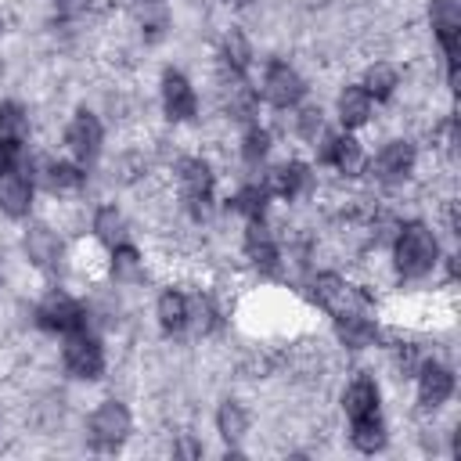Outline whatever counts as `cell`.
Listing matches in <instances>:
<instances>
[{
  "label": "cell",
  "instance_id": "d6a6232c",
  "mask_svg": "<svg viewBox=\"0 0 461 461\" xmlns=\"http://www.w3.org/2000/svg\"><path fill=\"white\" fill-rule=\"evenodd\" d=\"M270 148H274V133L267 126H259V122H249L245 133H241V162L256 169V166H263L270 158Z\"/></svg>",
  "mask_w": 461,
  "mask_h": 461
},
{
  "label": "cell",
  "instance_id": "6da1fadb",
  "mask_svg": "<svg viewBox=\"0 0 461 461\" xmlns=\"http://www.w3.org/2000/svg\"><path fill=\"white\" fill-rule=\"evenodd\" d=\"M393 267L403 281H421L439 267V238L429 223L421 220H400V230L389 241Z\"/></svg>",
  "mask_w": 461,
  "mask_h": 461
},
{
  "label": "cell",
  "instance_id": "ac0fdd59",
  "mask_svg": "<svg viewBox=\"0 0 461 461\" xmlns=\"http://www.w3.org/2000/svg\"><path fill=\"white\" fill-rule=\"evenodd\" d=\"M245 259H249L259 274H277V270H281L285 249H281V241L270 234L267 220L245 223Z\"/></svg>",
  "mask_w": 461,
  "mask_h": 461
},
{
  "label": "cell",
  "instance_id": "603a6c76",
  "mask_svg": "<svg viewBox=\"0 0 461 461\" xmlns=\"http://www.w3.org/2000/svg\"><path fill=\"white\" fill-rule=\"evenodd\" d=\"M155 317H158V328H162L166 335L187 331V292H180V288H162L158 299H155Z\"/></svg>",
  "mask_w": 461,
  "mask_h": 461
},
{
  "label": "cell",
  "instance_id": "4316f807",
  "mask_svg": "<svg viewBox=\"0 0 461 461\" xmlns=\"http://www.w3.org/2000/svg\"><path fill=\"white\" fill-rule=\"evenodd\" d=\"M267 205H270V194H267V187H263L259 180L241 184V187L234 191V198H230V212H238L245 223L267 220Z\"/></svg>",
  "mask_w": 461,
  "mask_h": 461
},
{
  "label": "cell",
  "instance_id": "ffe728a7",
  "mask_svg": "<svg viewBox=\"0 0 461 461\" xmlns=\"http://www.w3.org/2000/svg\"><path fill=\"white\" fill-rule=\"evenodd\" d=\"M335 115H339V126H342V130L357 133V130H364V126L371 122L375 101H371V94H367L360 83H349V86H342V94H339V101H335Z\"/></svg>",
  "mask_w": 461,
  "mask_h": 461
},
{
  "label": "cell",
  "instance_id": "ba28073f",
  "mask_svg": "<svg viewBox=\"0 0 461 461\" xmlns=\"http://www.w3.org/2000/svg\"><path fill=\"white\" fill-rule=\"evenodd\" d=\"M429 25L447 58V79L457 86V50H461V0H429Z\"/></svg>",
  "mask_w": 461,
  "mask_h": 461
},
{
  "label": "cell",
  "instance_id": "f546056e",
  "mask_svg": "<svg viewBox=\"0 0 461 461\" xmlns=\"http://www.w3.org/2000/svg\"><path fill=\"white\" fill-rule=\"evenodd\" d=\"M249 65H252V43L241 29H230L220 43V68H230V72H245L249 76Z\"/></svg>",
  "mask_w": 461,
  "mask_h": 461
},
{
  "label": "cell",
  "instance_id": "8fae6325",
  "mask_svg": "<svg viewBox=\"0 0 461 461\" xmlns=\"http://www.w3.org/2000/svg\"><path fill=\"white\" fill-rule=\"evenodd\" d=\"M414 166H418V148H414L411 140H403V137L385 140V144L375 151V158H367V173H371L378 184H385V187H396V184L411 180Z\"/></svg>",
  "mask_w": 461,
  "mask_h": 461
},
{
  "label": "cell",
  "instance_id": "44dd1931",
  "mask_svg": "<svg viewBox=\"0 0 461 461\" xmlns=\"http://www.w3.org/2000/svg\"><path fill=\"white\" fill-rule=\"evenodd\" d=\"M36 176L50 194H72L86 184V166H79L72 158H47Z\"/></svg>",
  "mask_w": 461,
  "mask_h": 461
},
{
  "label": "cell",
  "instance_id": "2e32d148",
  "mask_svg": "<svg viewBox=\"0 0 461 461\" xmlns=\"http://www.w3.org/2000/svg\"><path fill=\"white\" fill-rule=\"evenodd\" d=\"M22 252H25V259H29L36 270L50 274V270L61 267L65 245H61V238H58V230H54L50 223H29V227L22 230Z\"/></svg>",
  "mask_w": 461,
  "mask_h": 461
},
{
  "label": "cell",
  "instance_id": "f1b7e54d",
  "mask_svg": "<svg viewBox=\"0 0 461 461\" xmlns=\"http://www.w3.org/2000/svg\"><path fill=\"white\" fill-rule=\"evenodd\" d=\"M349 443H353L360 454H378V450H385L389 432H385L382 414H371V418L349 421Z\"/></svg>",
  "mask_w": 461,
  "mask_h": 461
},
{
  "label": "cell",
  "instance_id": "5b68a950",
  "mask_svg": "<svg viewBox=\"0 0 461 461\" xmlns=\"http://www.w3.org/2000/svg\"><path fill=\"white\" fill-rule=\"evenodd\" d=\"M256 90H259V101H267L277 112H292V108H299L306 101V79L299 76L295 65H288L281 58L263 65V76H259Z\"/></svg>",
  "mask_w": 461,
  "mask_h": 461
},
{
  "label": "cell",
  "instance_id": "e575fe53",
  "mask_svg": "<svg viewBox=\"0 0 461 461\" xmlns=\"http://www.w3.org/2000/svg\"><path fill=\"white\" fill-rule=\"evenodd\" d=\"M7 166H32V162L25 158V144H4V140H0V173H4Z\"/></svg>",
  "mask_w": 461,
  "mask_h": 461
},
{
  "label": "cell",
  "instance_id": "5bb4252c",
  "mask_svg": "<svg viewBox=\"0 0 461 461\" xmlns=\"http://www.w3.org/2000/svg\"><path fill=\"white\" fill-rule=\"evenodd\" d=\"M220 101H223V112L234 119V122H259V90L249 83L245 72H230V68H220Z\"/></svg>",
  "mask_w": 461,
  "mask_h": 461
},
{
  "label": "cell",
  "instance_id": "4fadbf2b",
  "mask_svg": "<svg viewBox=\"0 0 461 461\" xmlns=\"http://www.w3.org/2000/svg\"><path fill=\"white\" fill-rule=\"evenodd\" d=\"M36 202V176L32 166H7L0 173V212L7 220H25Z\"/></svg>",
  "mask_w": 461,
  "mask_h": 461
},
{
  "label": "cell",
  "instance_id": "9a60e30c",
  "mask_svg": "<svg viewBox=\"0 0 461 461\" xmlns=\"http://www.w3.org/2000/svg\"><path fill=\"white\" fill-rule=\"evenodd\" d=\"M158 97H162L166 119H173V122H191L198 115V90H194V83L180 68H166L162 72Z\"/></svg>",
  "mask_w": 461,
  "mask_h": 461
},
{
  "label": "cell",
  "instance_id": "1f68e13d",
  "mask_svg": "<svg viewBox=\"0 0 461 461\" xmlns=\"http://www.w3.org/2000/svg\"><path fill=\"white\" fill-rule=\"evenodd\" d=\"M216 432H220L230 447L241 443L245 432H249V411H245L238 400H223V403L216 407Z\"/></svg>",
  "mask_w": 461,
  "mask_h": 461
},
{
  "label": "cell",
  "instance_id": "3957f363",
  "mask_svg": "<svg viewBox=\"0 0 461 461\" xmlns=\"http://www.w3.org/2000/svg\"><path fill=\"white\" fill-rule=\"evenodd\" d=\"M133 432V414L122 400H101L86 418V439L94 450L112 454L119 450Z\"/></svg>",
  "mask_w": 461,
  "mask_h": 461
},
{
  "label": "cell",
  "instance_id": "52a82bcc",
  "mask_svg": "<svg viewBox=\"0 0 461 461\" xmlns=\"http://www.w3.org/2000/svg\"><path fill=\"white\" fill-rule=\"evenodd\" d=\"M32 317H36V324H40L43 331H50V335H68V331L86 328V317H90V313H86V306H83L72 292L50 288V292H43V299L36 303Z\"/></svg>",
  "mask_w": 461,
  "mask_h": 461
},
{
  "label": "cell",
  "instance_id": "d590c367",
  "mask_svg": "<svg viewBox=\"0 0 461 461\" xmlns=\"http://www.w3.org/2000/svg\"><path fill=\"white\" fill-rule=\"evenodd\" d=\"M173 454H176V457H202V443H194V439L184 432V436L173 443Z\"/></svg>",
  "mask_w": 461,
  "mask_h": 461
},
{
  "label": "cell",
  "instance_id": "7a4b0ae2",
  "mask_svg": "<svg viewBox=\"0 0 461 461\" xmlns=\"http://www.w3.org/2000/svg\"><path fill=\"white\" fill-rule=\"evenodd\" d=\"M310 299L331 321H342V317H353V313H371V299L364 295V288L353 285L349 277L335 274V270H321V274L310 277Z\"/></svg>",
  "mask_w": 461,
  "mask_h": 461
},
{
  "label": "cell",
  "instance_id": "8d00e7d4",
  "mask_svg": "<svg viewBox=\"0 0 461 461\" xmlns=\"http://www.w3.org/2000/svg\"><path fill=\"white\" fill-rule=\"evenodd\" d=\"M61 11H76V7H83V0H54Z\"/></svg>",
  "mask_w": 461,
  "mask_h": 461
},
{
  "label": "cell",
  "instance_id": "484cf974",
  "mask_svg": "<svg viewBox=\"0 0 461 461\" xmlns=\"http://www.w3.org/2000/svg\"><path fill=\"white\" fill-rule=\"evenodd\" d=\"M29 108L18 97H4L0 101V140L4 144H25L29 140Z\"/></svg>",
  "mask_w": 461,
  "mask_h": 461
},
{
  "label": "cell",
  "instance_id": "83f0119b",
  "mask_svg": "<svg viewBox=\"0 0 461 461\" xmlns=\"http://www.w3.org/2000/svg\"><path fill=\"white\" fill-rule=\"evenodd\" d=\"M360 86L371 94L375 104H382V101H389V97L400 90V68H396L393 61H375V65H367Z\"/></svg>",
  "mask_w": 461,
  "mask_h": 461
},
{
  "label": "cell",
  "instance_id": "d6986e66",
  "mask_svg": "<svg viewBox=\"0 0 461 461\" xmlns=\"http://www.w3.org/2000/svg\"><path fill=\"white\" fill-rule=\"evenodd\" d=\"M342 414L349 421H360V418H371V414H382V389L371 375H353L342 389Z\"/></svg>",
  "mask_w": 461,
  "mask_h": 461
},
{
  "label": "cell",
  "instance_id": "30bf717a",
  "mask_svg": "<svg viewBox=\"0 0 461 461\" xmlns=\"http://www.w3.org/2000/svg\"><path fill=\"white\" fill-rule=\"evenodd\" d=\"M317 162L321 166H331L346 180L367 173V151H364V144L349 130H339V133L328 130V137L317 144Z\"/></svg>",
  "mask_w": 461,
  "mask_h": 461
},
{
  "label": "cell",
  "instance_id": "836d02e7",
  "mask_svg": "<svg viewBox=\"0 0 461 461\" xmlns=\"http://www.w3.org/2000/svg\"><path fill=\"white\" fill-rule=\"evenodd\" d=\"M292 112H295V133L317 148V144L328 137V119H324L321 104H299V108H292Z\"/></svg>",
  "mask_w": 461,
  "mask_h": 461
},
{
  "label": "cell",
  "instance_id": "8992f818",
  "mask_svg": "<svg viewBox=\"0 0 461 461\" xmlns=\"http://www.w3.org/2000/svg\"><path fill=\"white\" fill-rule=\"evenodd\" d=\"M104 346L101 339L90 331V328H79V331H68L61 335V367L79 378V382H97L104 375Z\"/></svg>",
  "mask_w": 461,
  "mask_h": 461
},
{
  "label": "cell",
  "instance_id": "9c48e42d",
  "mask_svg": "<svg viewBox=\"0 0 461 461\" xmlns=\"http://www.w3.org/2000/svg\"><path fill=\"white\" fill-rule=\"evenodd\" d=\"M101 144H104L101 119L90 108H76L68 126H65V151H68V158L90 169L97 162V155H101Z\"/></svg>",
  "mask_w": 461,
  "mask_h": 461
},
{
  "label": "cell",
  "instance_id": "f35d334b",
  "mask_svg": "<svg viewBox=\"0 0 461 461\" xmlns=\"http://www.w3.org/2000/svg\"><path fill=\"white\" fill-rule=\"evenodd\" d=\"M0 285H4V277H0Z\"/></svg>",
  "mask_w": 461,
  "mask_h": 461
},
{
  "label": "cell",
  "instance_id": "4dcf8cb0",
  "mask_svg": "<svg viewBox=\"0 0 461 461\" xmlns=\"http://www.w3.org/2000/svg\"><path fill=\"white\" fill-rule=\"evenodd\" d=\"M187 328L194 335H212L220 328V310H216L212 295H205V292L187 295Z\"/></svg>",
  "mask_w": 461,
  "mask_h": 461
},
{
  "label": "cell",
  "instance_id": "74e56055",
  "mask_svg": "<svg viewBox=\"0 0 461 461\" xmlns=\"http://www.w3.org/2000/svg\"><path fill=\"white\" fill-rule=\"evenodd\" d=\"M140 4H166V0H140Z\"/></svg>",
  "mask_w": 461,
  "mask_h": 461
},
{
  "label": "cell",
  "instance_id": "277c9868",
  "mask_svg": "<svg viewBox=\"0 0 461 461\" xmlns=\"http://www.w3.org/2000/svg\"><path fill=\"white\" fill-rule=\"evenodd\" d=\"M176 184H180V198L187 205V212L194 220H205L212 212V202H216V173L205 158L198 155H187L176 162Z\"/></svg>",
  "mask_w": 461,
  "mask_h": 461
},
{
  "label": "cell",
  "instance_id": "e0dca14e",
  "mask_svg": "<svg viewBox=\"0 0 461 461\" xmlns=\"http://www.w3.org/2000/svg\"><path fill=\"white\" fill-rule=\"evenodd\" d=\"M414 382H418V403L425 411L443 407L454 396V389H457L454 371L447 364H439V360H421L418 371H414Z\"/></svg>",
  "mask_w": 461,
  "mask_h": 461
},
{
  "label": "cell",
  "instance_id": "7402d4cb",
  "mask_svg": "<svg viewBox=\"0 0 461 461\" xmlns=\"http://www.w3.org/2000/svg\"><path fill=\"white\" fill-rule=\"evenodd\" d=\"M90 230H94V238H97L104 249H115V245L130 241V223H126L122 209L112 205V202H104V205L94 209V216H90Z\"/></svg>",
  "mask_w": 461,
  "mask_h": 461
},
{
  "label": "cell",
  "instance_id": "7c38bea8",
  "mask_svg": "<svg viewBox=\"0 0 461 461\" xmlns=\"http://www.w3.org/2000/svg\"><path fill=\"white\" fill-rule=\"evenodd\" d=\"M259 184L267 187L270 198L295 202V198H303V194L313 191V169L306 162H299V158H285L277 166H267L263 176H259Z\"/></svg>",
  "mask_w": 461,
  "mask_h": 461
},
{
  "label": "cell",
  "instance_id": "cb8c5ba5",
  "mask_svg": "<svg viewBox=\"0 0 461 461\" xmlns=\"http://www.w3.org/2000/svg\"><path fill=\"white\" fill-rule=\"evenodd\" d=\"M335 339L346 346V349H367L378 342V321L371 313H353V317H342L335 321Z\"/></svg>",
  "mask_w": 461,
  "mask_h": 461
},
{
  "label": "cell",
  "instance_id": "d4e9b609",
  "mask_svg": "<svg viewBox=\"0 0 461 461\" xmlns=\"http://www.w3.org/2000/svg\"><path fill=\"white\" fill-rule=\"evenodd\" d=\"M108 270L119 285H137L144 277V256L133 241H122L115 249H108Z\"/></svg>",
  "mask_w": 461,
  "mask_h": 461
}]
</instances>
